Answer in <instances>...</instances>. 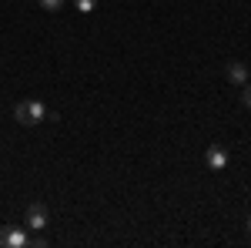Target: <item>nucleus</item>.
I'll return each mask as SVG.
<instances>
[{"mask_svg": "<svg viewBox=\"0 0 251 248\" xmlns=\"http://www.w3.org/2000/svg\"><path fill=\"white\" fill-rule=\"evenodd\" d=\"M24 221H27V228L30 231H44L47 228V221H50V211L44 201H30L27 205V215H24Z\"/></svg>", "mask_w": 251, "mask_h": 248, "instance_id": "obj_2", "label": "nucleus"}, {"mask_svg": "<svg viewBox=\"0 0 251 248\" xmlns=\"http://www.w3.org/2000/svg\"><path fill=\"white\" fill-rule=\"evenodd\" d=\"M228 81L238 84V87H241V84H248V67H245V64H238V60H231V64H228Z\"/></svg>", "mask_w": 251, "mask_h": 248, "instance_id": "obj_5", "label": "nucleus"}, {"mask_svg": "<svg viewBox=\"0 0 251 248\" xmlns=\"http://www.w3.org/2000/svg\"><path fill=\"white\" fill-rule=\"evenodd\" d=\"M74 7H77L80 14H94V10H97V0H74Z\"/></svg>", "mask_w": 251, "mask_h": 248, "instance_id": "obj_6", "label": "nucleus"}, {"mask_svg": "<svg viewBox=\"0 0 251 248\" xmlns=\"http://www.w3.org/2000/svg\"><path fill=\"white\" fill-rule=\"evenodd\" d=\"M14 117H17L20 124L34 128V124H40V121H44V117H50V111H47L40 101H17V108H14Z\"/></svg>", "mask_w": 251, "mask_h": 248, "instance_id": "obj_1", "label": "nucleus"}, {"mask_svg": "<svg viewBox=\"0 0 251 248\" xmlns=\"http://www.w3.org/2000/svg\"><path fill=\"white\" fill-rule=\"evenodd\" d=\"M40 7H44V10H50V14H57L60 7H64V0H40Z\"/></svg>", "mask_w": 251, "mask_h": 248, "instance_id": "obj_7", "label": "nucleus"}, {"mask_svg": "<svg viewBox=\"0 0 251 248\" xmlns=\"http://www.w3.org/2000/svg\"><path fill=\"white\" fill-rule=\"evenodd\" d=\"M24 245H30L27 231H20V228H7V231H0V248H24Z\"/></svg>", "mask_w": 251, "mask_h": 248, "instance_id": "obj_4", "label": "nucleus"}, {"mask_svg": "<svg viewBox=\"0 0 251 248\" xmlns=\"http://www.w3.org/2000/svg\"><path fill=\"white\" fill-rule=\"evenodd\" d=\"M241 104L251 108V84H241Z\"/></svg>", "mask_w": 251, "mask_h": 248, "instance_id": "obj_8", "label": "nucleus"}, {"mask_svg": "<svg viewBox=\"0 0 251 248\" xmlns=\"http://www.w3.org/2000/svg\"><path fill=\"white\" fill-rule=\"evenodd\" d=\"M248 231H251V215H248Z\"/></svg>", "mask_w": 251, "mask_h": 248, "instance_id": "obj_9", "label": "nucleus"}, {"mask_svg": "<svg viewBox=\"0 0 251 248\" xmlns=\"http://www.w3.org/2000/svg\"><path fill=\"white\" fill-rule=\"evenodd\" d=\"M204 165H208L211 171H225V168H228V151H225L221 144H211V148L204 151Z\"/></svg>", "mask_w": 251, "mask_h": 248, "instance_id": "obj_3", "label": "nucleus"}]
</instances>
